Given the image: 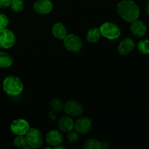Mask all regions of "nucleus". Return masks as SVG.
Here are the masks:
<instances>
[{
  "mask_svg": "<svg viewBox=\"0 0 149 149\" xmlns=\"http://www.w3.org/2000/svg\"><path fill=\"white\" fill-rule=\"evenodd\" d=\"M116 10L120 17L127 22L132 23L138 20L140 14L139 7L132 0H123L118 3Z\"/></svg>",
  "mask_w": 149,
  "mask_h": 149,
  "instance_id": "1",
  "label": "nucleus"
},
{
  "mask_svg": "<svg viewBox=\"0 0 149 149\" xmlns=\"http://www.w3.org/2000/svg\"><path fill=\"white\" fill-rule=\"evenodd\" d=\"M3 90L12 96L20 95L23 90V84L20 78L15 76H9L3 81Z\"/></svg>",
  "mask_w": 149,
  "mask_h": 149,
  "instance_id": "2",
  "label": "nucleus"
},
{
  "mask_svg": "<svg viewBox=\"0 0 149 149\" xmlns=\"http://www.w3.org/2000/svg\"><path fill=\"white\" fill-rule=\"evenodd\" d=\"M100 31L103 37L110 40L117 39L121 35V30L119 26L111 22L103 23L100 26Z\"/></svg>",
  "mask_w": 149,
  "mask_h": 149,
  "instance_id": "3",
  "label": "nucleus"
},
{
  "mask_svg": "<svg viewBox=\"0 0 149 149\" xmlns=\"http://www.w3.org/2000/svg\"><path fill=\"white\" fill-rule=\"evenodd\" d=\"M27 145L31 148H39L43 143V137L40 130L36 128H30L26 134Z\"/></svg>",
  "mask_w": 149,
  "mask_h": 149,
  "instance_id": "4",
  "label": "nucleus"
},
{
  "mask_svg": "<svg viewBox=\"0 0 149 149\" xmlns=\"http://www.w3.org/2000/svg\"><path fill=\"white\" fill-rule=\"evenodd\" d=\"M16 42V36L12 31L4 29L0 30V47L10 49L13 47Z\"/></svg>",
  "mask_w": 149,
  "mask_h": 149,
  "instance_id": "5",
  "label": "nucleus"
},
{
  "mask_svg": "<svg viewBox=\"0 0 149 149\" xmlns=\"http://www.w3.org/2000/svg\"><path fill=\"white\" fill-rule=\"evenodd\" d=\"M64 46L67 50L72 52H77L82 47V41L77 35L68 34L63 39Z\"/></svg>",
  "mask_w": 149,
  "mask_h": 149,
  "instance_id": "6",
  "label": "nucleus"
},
{
  "mask_svg": "<svg viewBox=\"0 0 149 149\" xmlns=\"http://www.w3.org/2000/svg\"><path fill=\"white\" fill-rule=\"evenodd\" d=\"M63 110L65 113L71 116H78L82 114L83 106L77 100H68L64 104Z\"/></svg>",
  "mask_w": 149,
  "mask_h": 149,
  "instance_id": "7",
  "label": "nucleus"
},
{
  "mask_svg": "<svg viewBox=\"0 0 149 149\" xmlns=\"http://www.w3.org/2000/svg\"><path fill=\"white\" fill-rule=\"evenodd\" d=\"M30 129L29 123L23 119H17L10 125V130L16 135H24Z\"/></svg>",
  "mask_w": 149,
  "mask_h": 149,
  "instance_id": "8",
  "label": "nucleus"
},
{
  "mask_svg": "<svg viewBox=\"0 0 149 149\" xmlns=\"http://www.w3.org/2000/svg\"><path fill=\"white\" fill-rule=\"evenodd\" d=\"M74 127L79 133H88L93 128V122L88 117H81L76 121Z\"/></svg>",
  "mask_w": 149,
  "mask_h": 149,
  "instance_id": "9",
  "label": "nucleus"
},
{
  "mask_svg": "<svg viewBox=\"0 0 149 149\" xmlns=\"http://www.w3.org/2000/svg\"><path fill=\"white\" fill-rule=\"evenodd\" d=\"M52 3L50 0H37L33 4V10L36 13L46 15L52 10Z\"/></svg>",
  "mask_w": 149,
  "mask_h": 149,
  "instance_id": "10",
  "label": "nucleus"
},
{
  "mask_svg": "<svg viewBox=\"0 0 149 149\" xmlns=\"http://www.w3.org/2000/svg\"><path fill=\"white\" fill-rule=\"evenodd\" d=\"M135 46V42L131 38H125L118 46V52L121 55H126L133 50Z\"/></svg>",
  "mask_w": 149,
  "mask_h": 149,
  "instance_id": "11",
  "label": "nucleus"
},
{
  "mask_svg": "<svg viewBox=\"0 0 149 149\" xmlns=\"http://www.w3.org/2000/svg\"><path fill=\"white\" fill-rule=\"evenodd\" d=\"M130 30L134 36L138 38H141L145 36L146 33L147 27L142 21L136 20L132 22L131 24Z\"/></svg>",
  "mask_w": 149,
  "mask_h": 149,
  "instance_id": "12",
  "label": "nucleus"
},
{
  "mask_svg": "<svg viewBox=\"0 0 149 149\" xmlns=\"http://www.w3.org/2000/svg\"><path fill=\"white\" fill-rule=\"evenodd\" d=\"M46 141L48 144L52 146L61 145L63 142L62 134L58 130H50L46 135Z\"/></svg>",
  "mask_w": 149,
  "mask_h": 149,
  "instance_id": "13",
  "label": "nucleus"
},
{
  "mask_svg": "<svg viewBox=\"0 0 149 149\" xmlns=\"http://www.w3.org/2000/svg\"><path fill=\"white\" fill-rule=\"evenodd\" d=\"M60 130L64 132H68L74 130V122L70 116H62L58 122Z\"/></svg>",
  "mask_w": 149,
  "mask_h": 149,
  "instance_id": "14",
  "label": "nucleus"
},
{
  "mask_svg": "<svg viewBox=\"0 0 149 149\" xmlns=\"http://www.w3.org/2000/svg\"><path fill=\"white\" fill-rule=\"evenodd\" d=\"M52 32L54 36L58 39H64L68 35L66 28L61 23H55L52 28Z\"/></svg>",
  "mask_w": 149,
  "mask_h": 149,
  "instance_id": "15",
  "label": "nucleus"
},
{
  "mask_svg": "<svg viewBox=\"0 0 149 149\" xmlns=\"http://www.w3.org/2000/svg\"><path fill=\"white\" fill-rule=\"evenodd\" d=\"M101 33H100V29L97 28H93V29H90L87 33V40L90 43H95L100 39Z\"/></svg>",
  "mask_w": 149,
  "mask_h": 149,
  "instance_id": "16",
  "label": "nucleus"
},
{
  "mask_svg": "<svg viewBox=\"0 0 149 149\" xmlns=\"http://www.w3.org/2000/svg\"><path fill=\"white\" fill-rule=\"evenodd\" d=\"M13 63V58L4 52H0V68H8Z\"/></svg>",
  "mask_w": 149,
  "mask_h": 149,
  "instance_id": "17",
  "label": "nucleus"
},
{
  "mask_svg": "<svg viewBox=\"0 0 149 149\" xmlns=\"http://www.w3.org/2000/svg\"><path fill=\"white\" fill-rule=\"evenodd\" d=\"M84 148L85 149H101V144L97 140L91 138L84 143Z\"/></svg>",
  "mask_w": 149,
  "mask_h": 149,
  "instance_id": "18",
  "label": "nucleus"
},
{
  "mask_svg": "<svg viewBox=\"0 0 149 149\" xmlns=\"http://www.w3.org/2000/svg\"><path fill=\"white\" fill-rule=\"evenodd\" d=\"M138 50L140 52L145 55L149 54V40L148 39H142L138 42Z\"/></svg>",
  "mask_w": 149,
  "mask_h": 149,
  "instance_id": "19",
  "label": "nucleus"
},
{
  "mask_svg": "<svg viewBox=\"0 0 149 149\" xmlns=\"http://www.w3.org/2000/svg\"><path fill=\"white\" fill-rule=\"evenodd\" d=\"M10 7L14 12L19 13V12H21L24 8V2L23 0H12Z\"/></svg>",
  "mask_w": 149,
  "mask_h": 149,
  "instance_id": "20",
  "label": "nucleus"
},
{
  "mask_svg": "<svg viewBox=\"0 0 149 149\" xmlns=\"http://www.w3.org/2000/svg\"><path fill=\"white\" fill-rule=\"evenodd\" d=\"M63 103L60 99L52 98L50 101V106L55 111H61L63 109Z\"/></svg>",
  "mask_w": 149,
  "mask_h": 149,
  "instance_id": "21",
  "label": "nucleus"
},
{
  "mask_svg": "<svg viewBox=\"0 0 149 149\" xmlns=\"http://www.w3.org/2000/svg\"><path fill=\"white\" fill-rule=\"evenodd\" d=\"M14 145L18 148H24L25 146H27L26 137H24L23 135H17L14 140Z\"/></svg>",
  "mask_w": 149,
  "mask_h": 149,
  "instance_id": "22",
  "label": "nucleus"
},
{
  "mask_svg": "<svg viewBox=\"0 0 149 149\" xmlns=\"http://www.w3.org/2000/svg\"><path fill=\"white\" fill-rule=\"evenodd\" d=\"M68 140L72 143H77V141H79V133L77 132V130H71L70 132H68Z\"/></svg>",
  "mask_w": 149,
  "mask_h": 149,
  "instance_id": "23",
  "label": "nucleus"
},
{
  "mask_svg": "<svg viewBox=\"0 0 149 149\" xmlns=\"http://www.w3.org/2000/svg\"><path fill=\"white\" fill-rule=\"evenodd\" d=\"M9 24V19L7 15L3 13H0V30L7 29Z\"/></svg>",
  "mask_w": 149,
  "mask_h": 149,
  "instance_id": "24",
  "label": "nucleus"
},
{
  "mask_svg": "<svg viewBox=\"0 0 149 149\" xmlns=\"http://www.w3.org/2000/svg\"><path fill=\"white\" fill-rule=\"evenodd\" d=\"M12 2V0H0V7L1 8H7Z\"/></svg>",
  "mask_w": 149,
  "mask_h": 149,
  "instance_id": "25",
  "label": "nucleus"
},
{
  "mask_svg": "<svg viewBox=\"0 0 149 149\" xmlns=\"http://www.w3.org/2000/svg\"><path fill=\"white\" fill-rule=\"evenodd\" d=\"M100 144H101V148H106L109 146V145L108 144V143L106 142H100Z\"/></svg>",
  "mask_w": 149,
  "mask_h": 149,
  "instance_id": "26",
  "label": "nucleus"
},
{
  "mask_svg": "<svg viewBox=\"0 0 149 149\" xmlns=\"http://www.w3.org/2000/svg\"><path fill=\"white\" fill-rule=\"evenodd\" d=\"M48 116H49V119H50V120H52V121H53L54 119H55V114H54V113H52V112H49V115H48Z\"/></svg>",
  "mask_w": 149,
  "mask_h": 149,
  "instance_id": "27",
  "label": "nucleus"
},
{
  "mask_svg": "<svg viewBox=\"0 0 149 149\" xmlns=\"http://www.w3.org/2000/svg\"><path fill=\"white\" fill-rule=\"evenodd\" d=\"M146 12L147 15L149 16V1L147 3L146 6Z\"/></svg>",
  "mask_w": 149,
  "mask_h": 149,
  "instance_id": "28",
  "label": "nucleus"
}]
</instances>
